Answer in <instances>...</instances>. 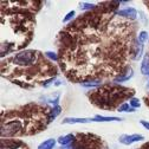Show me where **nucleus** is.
Instances as JSON below:
<instances>
[{
    "instance_id": "obj_10",
    "label": "nucleus",
    "mask_w": 149,
    "mask_h": 149,
    "mask_svg": "<svg viewBox=\"0 0 149 149\" xmlns=\"http://www.w3.org/2000/svg\"><path fill=\"white\" fill-rule=\"evenodd\" d=\"M133 74H134V72H133V69H132V66L130 68H128L122 74H120V76L117 77V78H115L113 82L114 83H117V84H120L121 82H125V81H129L130 78L133 77Z\"/></svg>"
},
{
    "instance_id": "obj_12",
    "label": "nucleus",
    "mask_w": 149,
    "mask_h": 149,
    "mask_svg": "<svg viewBox=\"0 0 149 149\" xmlns=\"http://www.w3.org/2000/svg\"><path fill=\"white\" fill-rule=\"evenodd\" d=\"M91 122L90 118H74V117H68L62 121L64 124H81V123H89Z\"/></svg>"
},
{
    "instance_id": "obj_5",
    "label": "nucleus",
    "mask_w": 149,
    "mask_h": 149,
    "mask_svg": "<svg viewBox=\"0 0 149 149\" xmlns=\"http://www.w3.org/2000/svg\"><path fill=\"white\" fill-rule=\"evenodd\" d=\"M134 95L135 90L133 88L123 86L114 82L103 83L102 85L86 92L89 102L104 111L118 110V108L124 104L125 101H130Z\"/></svg>"
},
{
    "instance_id": "obj_23",
    "label": "nucleus",
    "mask_w": 149,
    "mask_h": 149,
    "mask_svg": "<svg viewBox=\"0 0 149 149\" xmlns=\"http://www.w3.org/2000/svg\"><path fill=\"white\" fill-rule=\"evenodd\" d=\"M129 102H130V105H132L134 109H136V108H140V105H141V103H140V100H139V98H135V97H133V98L130 100Z\"/></svg>"
},
{
    "instance_id": "obj_27",
    "label": "nucleus",
    "mask_w": 149,
    "mask_h": 149,
    "mask_svg": "<svg viewBox=\"0 0 149 149\" xmlns=\"http://www.w3.org/2000/svg\"><path fill=\"white\" fill-rule=\"evenodd\" d=\"M143 4L147 6V8H148V11H149V0H148V1H143Z\"/></svg>"
},
{
    "instance_id": "obj_21",
    "label": "nucleus",
    "mask_w": 149,
    "mask_h": 149,
    "mask_svg": "<svg viewBox=\"0 0 149 149\" xmlns=\"http://www.w3.org/2000/svg\"><path fill=\"white\" fill-rule=\"evenodd\" d=\"M74 14H76V12H74V11H70L68 14H66V17L64 18V19H63V22L64 23H70V22H72V19H73V17H74Z\"/></svg>"
},
{
    "instance_id": "obj_29",
    "label": "nucleus",
    "mask_w": 149,
    "mask_h": 149,
    "mask_svg": "<svg viewBox=\"0 0 149 149\" xmlns=\"http://www.w3.org/2000/svg\"><path fill=\"white\" fill-rule=\"evenodd\" d=\"M147 88H148V89H149V82H148V83H147Z\"/></svg>"
},
{
    "instance_id": "obj_15",
    "label": "nucleus",
    "mask_w": 149,
    "mask_h": 149,
    "mask_svg": "<svg viewBox=\"0 0 149 149\" xmlns=\"http://www.w3.org/2000/svg\"><path fill=\"white\" fill-rule=\"evenodd\" d=\"M54 144H56V140L54 139H49V140L44 141L43 143H40L37 149H52L54 147Z\"/></svg>"
},
{
    "instance_id": "obj_18",
    "label": "nucleus",
    "mask_w": 149,
    "mask_h": 149,
    "mask_svg": "<svg viewBox=\"0 0 149 149\" xmlns=\"http://www.w3.org/2000/svg\"><path fill=\"white\" fill-rule=\"evenodd\" d=\"M45 56L50 59V61H52V62H54V63H58V54L57 53H54V52H51V51H47V52H45Z\"/></svg>"
},
{
    "instance_id": "obj_9",
    "label": "nucleus",
    "mask_w": 149,
    "mask_h": 149,
    "mask_svg": "<svg viewBox=\"0 0 149 149\" xmlns=\"http://www.w3.org/2000/svg\"><path fill=\"white\" fill-rule=\"evenodd\" d=\"M117 13H118L120 17L125 18V19H129V20H135V18L137 15L136 10L133 8V7H127L124 10H118Z\"/></svg>"
},
{
    "instance_id": "obj_2",
    "label": "nucleus",
    "mask_w": 149,
    "mask_h": 149,
    "mask_svg": "<svg viewBox=\"0 0 149 149\" xmlns=\"http://www.w3.org/2000/svg\"><path fill=\"white\" fill-rule=\"evenodd\" d=\"M1 43L0 56L24 51L33 40L36 14L44 3L42 0H1Z\"/></svg>"
},
{
    "instance_id": "obj_7",
    "label": "nucleus",
    "mask_w": 149,
    "mask_h": 149,
    "mask_svg": "<svg viewBox=\"0 0 149 149\" xmlns=\"http://www.w3.org/2000/svg\"><path fill=\"white\" fill-rule=\"evenodd\" d=\"M0 149H30L29 146L19 139H1Z\"/></svg>"
},
{
    "instance_id": "obj_20",
    "label": "nucleus",
    "mask_w": 149,
    "mask_h": 149,
    "mask_svg": "<svg viewBox=\"0 0 149 149\" xmlns=\"http://www.w3.org/2000/svg\"><path fill=\"white\" fill-rule=\"evenodd\" d=\"M102 85V82H86V83H83L82 86H85V88H97Z\"/></svg>"
},
{
    "instance_id": "obj_26",
    "label": "nucleus",
    "mask_w": 149,
    "mask_h": 149,
    "mask_svg": "<svg viewBox=\"0 0 149 149\" xmlns=\"http://www.w3.org/2000/svg\"><path fill=\"white\" fill-rule=\"evenodd\" d=\"M144 104H146V105L149 108V94H148V95L144 97Z\"/></svg>"
},
{
    "instance_id": "obj_22",
    "label": "nucleus",
    "mask_w": 149,
    "mask_h": 149,
    "mask_svg": "<svg viewBox=\"0 0 149 149\" xmlns=\"http://www.w3.org/2000/svg\"><path fill=\"white\" fill-rule=\"evenodd\" d=\"M61 113H62V108L59 105H54L52 108V116H53V118H56Z\"/></svg>"
},
{
    "instance_id": "obj_3",
    "label": "nucleus",
    "mask_w": 149,
    "mask_h": 149,
    "mask_svg": "<svg viewBox=\"0 0 149 149\" xmlns=\"http://www.w3.org/2000/svg\"><path fill=\"white\" fill-rule=\"evenodd\" d=\"M1 77L23 89L49 86L58 76L59 66L38 50H24L1 59Z\"/></svg>"
},
{
    "instance_id": "obj_25",
    "label": "nucleus",
    "mask_w": 149,
    "mask_h": 149,
    "mask_svg": "<svg viewBox=\"0 0 149 149\" xmlns=\"http://www.w3.org/2000/svg\"><path fill=\"white\" fill-rule=\"evenodd\" d=\"M139 149H149V141H148V142H146L144 144H142Z\"/></svg>"
},
{
    "instance_id": "obj_28",
    "label": "nucleus",
    "mask_w": 149,
    "mask_h": 149,
    "mask_svg": "<svg viewBox=\"0 0 149 149\" xmlns=\"http://www.w3.org/2000/svg\"><path fill=\"white\" fill-rule=\"evenodd\" d=\"M61 149H71V148H70V146H62Z\"/></svg>"
},
{
    "instance_id": "obj_6",
    "label": "nucleus",
    "mask_w": 149,
    "mask_h": 149,
    "mask_svg": "<svg viewBox=\"0 0 149 149\" xmlns=\"http://www.w3.org/2000/svg\"><path fill=\"white\" fill-rule=\"evenodd\" d=\"M71 149H108L105 141L89 132H82L74 134V139L71 144H69Z\"/></svg>"
},
{
    "instance_id": "obj_14",
    "label": "nucleus",
    "mask_w": 149,
    "mask_h": 149,
    "mask_svg": "<svg viewBox=\"0 0 149 149\" xmlns=\"http://www.w3.org/2000/svg\"><path fill=\"white\" fill-rule=\"evenodd\" d=\"M73 139H74V134H68V135H65V136H61V137L58 139V142H59L62 146H69V144L72 143Z\"/></svg>"
},
{
    "instance_id": "obj_17",
    "label": "nucleus",
    "mask_w": 149,
    "mask_h": 149,
    "mask_svg": "<svg viewBox=\"0 0 149 149\" xmlns=\"http://www.w3.org/2000/svg\"><path fill=\"white\" fill-rule=\"evenodd\" d=\"M147 39H148V33H147L146 31H141V32L139 33V36H137V40H139V43L143 45V44L146 43Z\"/></svg>"
},
{
    "instance_id": "obj_11",
    "label": "nucleus",
    "mask_w": 149,
    "mask_h": 149,
    "mask_svg": "<svg viewBox=\"0 0 149 149\" xmlns=\"http://www.w3.org/2000/svg\"><path fill=\"white\" fill-rule=\"evenodd\" d=\"M91 122H113V121H122L121 117H116V116H101L97 115L95 117L90 118Z\"/></svg>"
},
{
    "instance_id": "obj_24",
    "label": "nucleus",
    "mask_w": 149,
    "mask_h": 149,
    "mask_svg": "<svg viewBox=\"0 0 149 149\" xmlns=\"http://www.w3.org/2000/svg\"><path fill=\"white\" fill-rule=\"evenodd\" d=\"M140 123H141L146 129H148V130H149V122H147V121H143V120H142Z\"/></svg>"
},
{
    "instance_id": "obj_4",
    "label": "nucleus",
    "mask_w": 149,
    "mask_h": 149,
    "mask_svg": "<svg viewBox=\"0 0 149 149\" xmlns=\"http://www.w3.org/2000/svg\"><path fill=\"white\" fill-rule=\"evenodd\" d=\"M53 120L52 108L37 102L3 110L0 118V135L1 139L33 136L46 130Z\"/></svg>"
},
{
    "instance_id": "obj_19",
    "label": "nucleus",
    "mask_w": 149,
    "mask_h": 149,
    "mask_svg": "<svg viewBox=\"0 0 149 149\" xmlns=\"http://www.w3.org/2000/svg\"><path fill=\"white\" fill-rule=\"evenodd\" d=\"M79 7H81L82 10H84L85 12H88V11L94 10V8L96 7V5H94V4H89V3H81V4H79Z\"/></svg>"
},
{
    "instance_id": "obj_13",
    "label": "nucleus",
    "mask_w": 149,
    "mask_h": 149,
    "mask_svg": "<svg viewBox=\"0 0 149 149\" xmlns=\"http://www.w3.org/2000/svg\"><path fill=\"white\" fill-rule=\"evenodd\" d=\"M141 72L146 76H149V52L144 54V57L141 63Z\"/></svg>"
},
{
    "instance_id": "obj_16",
    "label": "nucleus",
    "mask_w": 149,
    "mask_h": 149,
    "mask_svg": "<svg viewBox=\"0 0 149 149\" xmlns=\"http://www.w3.org/2000/svg\"><path fill=\"white\" fill-rule=\"evenodd\" d=\"M117 111H120V113H125V111H129V113H134L135 109H134L132 105H129L128 103H124V104H122V105L118 108Z\"/></svg>"
},
{
    "instance_id": "obj_1",
    "label": "nucleus",
    "mask_w": 149,
    "mask_h": 149,
    "mask_svg": "<svg viewBox=\"0 0 149 149\" xmlns=\"http://www.w3.org/2000/svg\"><path fill=\"white\" fill-rule=\"evenodd\" d=\"M120 5L100 3L58 33V66L70 82L114 81L135 61L140 25L120 17Z\"/></svg>"
},
{
    "instance_id": "obj_8",
    "label": "nucleus",
    "mask_w": 149,
    "mask_h": 149,
    "mask_svg": "<svg viewBox=\"0 0 149 149\" xmlns=\"http://www.w3.org/2000/svg\"><path fill=\"white\" fill-rule=\"evenodd\" d=\"M144 139L143 135L141 134H132V135H128V134H123L118 137V141L120 143L122 144H125V146H130L135 142H139V141H142Z\"/></svg>"
}]
</instances>
